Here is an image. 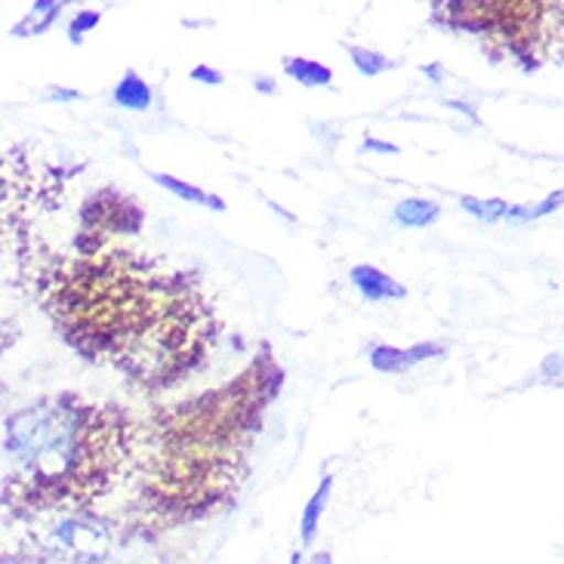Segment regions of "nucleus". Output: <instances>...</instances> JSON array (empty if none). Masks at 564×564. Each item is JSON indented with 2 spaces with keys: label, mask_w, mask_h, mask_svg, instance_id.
<instances>
[{
  "label": "nucleus",
  "mask_w": 564,
  "mask_h": 564,
  "mask_svg": "<svg viewBox=\"0 0 564 564\" xmlns=\"http://www.w3.org/2000/svg\"><path fill=\"white\" fill-rule=\"evenodd\" d=\"M290 564H300V552H296V555H293V558H290Z\"/></svg>",
  "instance_id": "19"
},
{
  "label": "nucleus",
  "mask_w": 564,
  "mask_h": 564,
  "mask_svg": "<svg viewBox=\"0 0 564 564\" xmlns=\"http://www.w3.org/2000/svg\"><path fill=\"white\" fill-rule=\"evenodd\" d=\"M365 149H367V152H389V154H395V152H398L395 145H386V142H373V139L367 142Z\"/></svg>",
  "instance_id": "17"
},
{
  "label": "nucleus",
  "mask_w": 564,
  "mask_h": 564,
  "mask_svg": "<svg viewBox=\"0 0 564 564\" xmlns=\"http://www.w3.org/2000/svg\"><path fill=\"white\" fill-rule=\"evenodd\" d=\"M330 488H334V475H324V481H321V488L315 490V497L308 500L303 512V524H300V534H303V543L308 546L315 534H318V521L324 516V509H327V497H330Z\"/></svg>",
  "instance_id": "10"
},
{
  "label": "nucleus",
  "mask_w": 564,
  "mask_h": 564,
  "mask_svg": "<svg viewBox=\"0 0 564 564\" xmlns=\"http://www.w3.org/2000/svg\"><path fill=\"white\" fill-rule=\"evenodd\" d=\"M284 72H288L293 80H300L303 87H327L330 84V68H324L318 62H308V59H296V56H290L284 62Z\"/></svg>",
  "instance_id": "11"
},
{
  "label": "nucleus",
  "mask_w": 564,
  "mask_h": 564,
  "mask_svg": "<svg viewBox=\"0 0 564 564\" xmlns=\"http://www.w3.org/2000/svg\"><path fill=\"white\" fill-rule=\"evenodd\" d=\"M115 102L123 108H133V111H145L152 106V90L137 72H127L121 84L115 87Z\"/></svg>",
  "instance_id": "9"
},
{
  "label": "nucleus",
  "mask_w": 564,
  "mask_h": 564,
  "mask_svg": "<svg viewBox=\"0 0 564 564\" xmlns=\"http://www.w3.org/2000/svg\"><path fill=\"white\" fill-rule=\"evenodd\" d=\"M142 226V207L139 200L127 198L115 188L96 192L84 207V231H80V250H99L106 247L108 235H133Z\"/></svg>",
  "instance_id": "5"
},
{
  "label": "nucleus",
  "mask_w": 564,
  "mask_h": 564,
  "mask_svg": "<svg viewBox=\"0 0 564 564\" xmlns=\"http://www.w3.org/2000/svg\"><path fill=\"white\" fill-rule=\"evenodd\" d=\"M41 543L62 564H102L115 550V528L93 512H68L46 524Z\"/></svg>",
  "instance_id": "4"
},
{
  "label": "nucleus",
  "mask_w": 564,
  "mask_h": 564,
  "mask_svg": "<svg viewBox=\"0 0 564 564\" xmlns=\"http://www.w3.org/2000/svg\"><path fill=\"white\" fill-rule=\"evenodd\" d=\"M96 22H99V13H80V15H77L75 25L68 29V31H72V41L77 44V41H80V31H90Z\"/></svg>",
  "instance_id": "15"
},
{
  "label": "nucleus",
  "mask_w": 564,
  "mask_h": 564,
  "mask_svg": "<svg viewBox=\"0 0 564 564\" xmlns=\"http://www.w3.org/2000/svg\"><path fill=\"white\" fill-rule=\"evenodd\" d=\"M154 183H161L164 188H170L173 195H180V198H185V200H195V204L214 207V210H226V204H223L219 198L207 195V192H200V188H195V185L180 183V180H173V176H167V173H154Z\"/></svg>",
  "instance_id": "12"
},
{
  "label": "nucleus",
  "mask_w": 564,
  "mask_h": 564,
  "mask_svg": "<svg viewBox=\"0 0 564 564\" xmlns=\"http://www.w3.org/2000/svg\"><path fill=\"white\" fill-rule=\"evenodd\" d=\"M442 216L438 204L435 200H423V198H411L401 200L395 207V219L401 226H411V229H426L432 226L435 219Z\"/></svg>",
  "instance_id": "8"
},
{
  "label": "nucleus",
  "mask_w": 564,
  "mask_h": 564,
  "mask_svg": "<svg viewBox=\"0 0 564 564\" xmlns=\"http://www.w3.org/2000/svg\"><path fill=\"white\" fill-rule=\"evenodd\" d=\"M351 62L365 72V75H380L386 68H392V62H386L380 53H370V50H355L351 46Z\"/></svg>",
  "instance_id": "14"
},
{
  "label": "nucleus",
  "mask_w": 564,
  "mask_h": 564,
  "mask_svg": "<svg viewBox=\"0 0 564 564\" xmlns=\"http://www.w3.org/2000/svg\"><path fill=\"white\" fill-rule=\"evenodd\" d=\"M59 15V3H41V7H31V13L22 19V25L15 29V34H25V31H31V34H41V31H46L50 25H53V19Z\"/></svg>",
  "instance_id": "13"
},
{
  "label": "nucleus",
  "mask_w": 564,
  "mask_h": 564,
  "mask_svg": "<svg viewBox=\"0 0 564 564\" xmlns=\"http://www.w3.org/2000/svg\"><path fill=\"white\" fill-rule=\"evenodd\" d=\"M351 284L361 290L365 300H370V303H392V300H404L408 296V288H401L395 278L373 269V265L351 269Z\"/></svg>",
  "instance_id": "6"
},
{
  "label": "nucleus",
  "mask_w": 564,
  "mask_h": 564,
  "mask_svg": "<svg viewBox=\"0 0 564 564\" xmlns=\"http://www.w3.org/2000/svg\"><path fill=\"white\" fill-rule=\"evenodd\" d=\"M442 346H432V343H423V346H413V349H395V346H377L370 351V365L382 370V373H404L411 370L413 365L426 361L432 355H442Z\"/></svg>",
  "instance_id": "7"
},
{
  "label": "nucleus",
  "mask_w": 564,
  "mask_h": 564,
  "mask_svg": "<svg viewBox=\"0 0 564 564\" xmlns=\"http://www.w3.org/2000/svg\"><path fill=\"white\" fill-rule=\"evenodd\" d=\"M444 13L457 29H466L500 44L512 53L521 68H536L562 46V3H451Z\"/></svg>",
  "instance_id": "3"
},
{
  "label": "nucleus",
  "mask_w": 564,
  "mask_h": 564,
  "mask_svg": "<svg viewBox=\"0 0 564 564\" xmlns=\"http://www.w3.org/2000/svg\"><path fill=\"white\" fill-rule=\"evenodd\" d=\"M44 303L72 349L152 392L198 373L223 330L198 275L118 247L56 262Z\"/></svg>",
  "instance_id": "1"
},
{
  "label": "nucleus",
  "mask_w": 564,
  "mask_h": 564,
  "mask_svg": "<svg viewBox=\"0 0 564 564\" xmlns=\"http://www.w3.org/2000/svg\"><path fill=\"white\" fill-rule=\"evenodd\" d=\"M0 564H41V562H31V558H7V562Z\"/></svg>",
  "instance_id": "18"
},
{
  "label": "nucleus",
  "mask_w": 564,
  "mask_h": 564,
  "mask_svg": "<svg viewBox=\"0 0 564 564\" xmlns=\"http://www.w3.org/2000/svg\"><path fill=\"white\" fill-rule=\"evenodd\" d=\"M192 77H198V80H214V84H223V75L219 72H210V68H195Z\"/></svg>",
  "instance_id": "16"
},
{
  "label": "nucleus",
  "mask_w": 564,
  "mask_h": 564,
  "mask_svg": "<svg viewBox=\"0 0 564 564\" xmlns=\"http://www.w3.org/2000/svg\"><path fill=\"white\" fill-rule=\"evenodd\" d=\"M137 426L115 408L80 395L37 401L7 420L15 463L10 506L37 516L90 512L121 485Z\"/></svg>",
  "instance_id": "2"
}]
</instances>
